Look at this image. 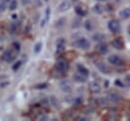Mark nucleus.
Returning <instances> with one entry per match:
<instances>
[{
	"label": "nucleus",
	"mask_w": 130,
	"mask_h": 121,
	"mask_svg": "<svg viewBox=\"0 0 130 121\" xmlns=\"http://www.w3.org/2000/svg\"><path fill=\"white\" fill-rule=\"evenodd\" d=\"M108 27H109V29H110L112 33H114V34H118V33H120V29H121L120 23H119L117 20H115V19L109 21V23H108Z\"/></svg>",
	"instance_id": "obj_5"
},
{
	"label": "nucleus",
	"mask_w": 130,
	"mask_h": 121,
	"mask_svg": "<svg viewBox=\"0 0 130 121\" xmlns=\"http://www.w3.org/2000/svg\"><path fill=\"white\" fill-rule=\"evenodd\" d=\"M108 98H109V100H110L112 103H115V104H116V103H119V102L122 100L121 96H120L119 94H117V93H114V92L109 93Z\"/></svg>",
	"instance_id": "obj_8"
},
{
	"label": "nucleus",
	"mask_w": 130,
	"mask_h": 121,
	"mask_svg": "<svg viewBox=\"0 0 130 121\" xmlns=\"http://www.w3.org/2000/svg\"><path fill=\"white\" fill-rule=\"evenodd\" d=\"M95 67L99 69V71H101L102 73H105V74H107V73H109V71H110V69H109V67L104 63V62H102V61H100V62H96V64H95Z\"/></svg>",
	"instance_id": "obj_10"
},
{
	"label": "nucleus",
	"mask_w": 130,
	"mask_h": 121,
	"mask_svg": "<svg viewBox=\"0 0 130 121\" xmlns=\"http://www.w3.org/2000/svg\"><path fill=\"white\" fill-rule=\"evenodd\" d=\"M9 2L10 0H0V11H4L7 8V5Z\"/></svg>",
	"instance_id": "obj_18"
},
{
	"label": "nucleus",
	"mask_w": 130,
	"mask_h": 121,
	"mask_svg": "<svg viewBox=\"0 0 130 121\" xmlns=\"http://www.w3.org/2000/svg\"><path fill=\"white\" fill-rule=\"evenodd\" d=\"M17 53H18V51L13 47V48H11V49L6 50V51L3 53L2 59H3L5 62H7V63H11V62H13V61L16 59Z\"/></svg>",
	"instance_id": "obj_1"
},
{
	"label": "nucleus",
	"mask_w": 130,
	"mask_h": 121,
	"mask_svg": "<svg viewBox=\"0 0 130 121\" xmlns=\"http://www.w3.org/2000/svg\"><path fill=\"white\" fill-rule=\"evenodd\" d=\"M70 6H71V4H70V2L69 1H63V2H61L60 4H59V7H58V9H59V11H66V10H68L69 8H70Z\"/></svg>",
	"instance_id": "obj_14"
},
{
	"label": "nucleus",
	"mask_w": 130,
	"mask_h": 121,
	"mask_svg": "<svg viewBox=\"0 0 130 121\" xmlns=\"http://www.w3.org/2000/svg\"><path fill=\"white\" fill-rule=\"evenodd\" d=\"M56 69H57L58 72H60L62 74L67 72V70H68V62H67V60L63 59V58L58 59V61L56 63Z\"/></svg>",
	"instance_id": "obj_2"
},
{
	"label": "nucleus",
	"mask_w": 130,
	"mask_h": 121,
	"mask_svg": "<svg viewBox=\"0 0 130 121\" xmlns=\"http://www.w3.org/2000/svg\"><path fill=\"white\" fill-rule=\"evenodd\" d=\"M16 22H17V21H14V22L11 24V28H10V29H11V33H14V32L17 29V27H18V23H16Z\"/></svg>",
	"instance_id": "obj_24"
},
{
	"label": "nucleus",
	"mask_w": 130,
	"mask_h": 121,
	"mask_svg": "<svg viewBox=\"0 0 130 121\" xmlns=\"http://www.w3.org/2000/svg\"><path fill=\"white\" fill-rule=\"evenodd\" d=\"M108 61H109V63H111V64H113L115 66H122V65H124L123 59L120 56H118V55H111V56H109Z\"/></svg>",
	"instance_id": "obj_4"
},
{
	"label": "nucleus",
	"mask_w": 130,
	"mask_h": 121,
	"mask_svg": "<svg viewBox=\"0 0 130 121\" xmlns=\"http://www.w3.org/2000/svg\"><path fill=\"white\" fill-rule=\"evenodd\" d=\"M112 45L117 50H123L124 49V42H123V40L121 38H116L115 40H113Z\"/></svg>",
	"instance_id": "obj_7"
},
{
	"label": "nucleus",
	"mask_w": 130,
	"mask_h": 121,
	"mask_svg": "<svg viewBox=\"0 0 130 121\" xmlns=\"http://www.w3.org/2000/svg\"><path fill=\"white\" fill-rule=\"evenodd\" d=\"M104 39H105V36H104L103 34H100V33L92 36V40L95 41V42H101V41H103Z\"/></svg>",
	"instance_id": "obj_19"
},
{
	"label": "nucleus",
	"mask_w": 130,
	"mask_h": 121,
	"mask_svg": "<svg viewBox=\"0 0 130 121\" xmlns=\"http://www.w3.org/2000/svg\"><path fill=\"white\" fill-rule=\"evenodd\" d=\"M76 68H77V71H78V72H80L81 74H83V75H85V76H88V74H89L88 69H87L84 65H82V64H77Z\"/></svg>",
	"instance_id": "obj_15"
},
{
	"label": "nucleus",
	"mask_w": 130,
	"mask_h": 121,
	"mask_svg": "<svg viewBox=\"0 0 130 121\" xmlns=\"http://www.w3.org/2000/svg\"><path fill=\"white\" fill-rule=\"evenodd\" d=\"M8 7H9V10H15L17 8V1L16 0H11Z\"/></svg>",
	"instance_id": "obj_21"
},
{
	"label": "nucleus",
	"mask_w": 130,
	"mask_h": 121,
	"mask_svg": "<svg viewBox=\"0 0 130 121\" xmlns=\"http://www.w3.org/2000/svg\"><path fill=\"white\" fill-rule=\"evenodd\" d=\"M89 90L93 94H98L101 92V85L96 81H91L89 83Z\"/></svg>",
	"instance_id": "obj_11"
},
{
	"label": "nucleus",
	"mask_w": 130,
	"mask_h": 121,
	"mask_svg": "<svg viewBox=\"0 0 130 121\" xmlns=\"http://www.w3.org/2000/svg\"><path fill=\"white\" fill-rule=\"evenodd\" d=\"M76 23H75V25H73V26H78V25H80V23H79V19H75L74 20Z\"/></svg>",
	"instance_id": "obj_31"
},
{
	"label": "nucleus",
	"mask_w": 130,
	"mask_h": 121,
	"mask_svg": "<svg viewBox=\"0 0 130 121\" xmlns=\"http://www.w3.org/2000/svg\"><path fill=\"white\" fill-rule=\"evenodd\" d=\"M64 50V40H59L57 43V53H61Z\"/></svg>",
	"instance_id": "obj_17"
},
{
	"label": "nucleus",
	"mask_w": 130,
	"mask_h": 121,
	"mask_svg": "<svg viewBox=\"0 0 130 121\" xmlns=\"http://www.w3.org/2000/svg\"><path fill=\"white\" fill-rule=\"evenodd\" d=\"M42 47H43L42 43H37L35 45V47H34V52L35 53H40V51L42 50Z\"/></svg>",
	"instance_id": "obj_23"
},
{
	"label": "nucleus",
	"mask_w": 130,
	"mask_h": 121,
	"mask_svg": "<svg viewBox=\"0 0 130 121\" xmlns=\"http://www.w3.org/2000/svg\"><path fill=\"white\" fill-rule=\"evenodd\" d=\"M81 103H82L81 99H76V100H75V102H74V105H75V106H78V105H80Z\"/></svg>",
	"instance_id": "obj_28"
},
{
	"label": "nucleus",
	"mask_w": 130,
	"mask_h": 121,
	"mask_svg": "<svg viewBox=\"0 0 130 121\" xmlns=\"http://www.w3.org/2000/svg\"><path fill=\"white\" fill-rule=\"evenodd\" d=\"M99 1H107V0H99Z\"/></svg>",
	"instance_id": "obj_33"
},
{
	"label": "nucleus",
	"mask_w": 130,
	"mask_h": 121,
	"mask_svg": "<svg viewBox=\"0 0 130 121\" xmlns=\"http://www.w3.org/2000/svg\"><path fill=\"white\" fill-rule=\"evenodd\" d=\"M45 1H48V0H45Z\"/></svg>",
	"instance_id": "obj_34"
},
{
	"label": "nucleus",
	"mask_w": 130,
	"mask_h": 121,
	"mask_svg": "<svg viewBox=\"0 0 130 121\" xmlns=\"http://www.w3.org/2000/svg\"><path fill=\"white\" fill-rule=\"evenodd\" d=\"M99 102H100L102 105H106V104H108V101H106V99H100Z\"/></svg>",
	"instance_id": "obj_29"
},
{
	"label": "nucleus",
	"mask_w": 130,
	"mask_h": 121,
	"mask_svg": "<svg viewBox=\"0 0 130 121\" xmlns=\"http://www.w3.org/2000/svg\"><path fill=\"white\" fill-rule=\"evenodd\" d=\"M86 78H87V76L81 74V73L78 72V71L73 75V79H74L76 82H84V81L86 80Z\"/></svg>",
	"instance_id": "obj_12"
},
{
	"label": "nucleus",
	"mask_w": 130,
	"mask_h": 121,
	"mask_svg": "<svg viewBox=\"0 0 130 121\" xmlns=\"http://www.w3.org/2000/svg\"><path fill=\"white\" fill-rule=\"evenodd\" d=\"M128 34H129V35H130V24H129V25H128Z\"/></svg>",
	"instance_id": "obj_32"
},
{
	"label": "nucleus",
	"mask_w": 130,
	"mask_h": 121,
	"mask_svg": "<svg viewBox=\"0 0 130 121\" xmlns=\"http://www.w3.org/2000/svg\"><path fill=\"white\" fill-rule=\"evenodd\" d=\"M20 1H21V3H22L23 5H27V4L30 3V0H20Z\"/></svg>",
	"instance_id": "obj_30"
},
{
	"label": "nucleus",
	"mask_w": 130,
	"mask_h": 121,
	"mask_svg": "<svg viewBox=\"0 0 130 121\" xmlns=\"http://www.w3.org/2000/svg\"><path fill=\"white\" fill-rule=\"evenodd\" d=\"M21 64H22V61H20V60L16 61V62H15V63L12 65V70H13V71H17V70L20 68Z\"/></svg>",
	"instance_id": "obj_22"
},
{
	"label": "nucleus",
	"mask_w": 130,
	"mask_h": 121,
	"mask_svg": "<svg viewBox=\"0 0 130 121\" xmlns=\"http://www.w3.org/2000/svg\"><path fill=\"white\" fill-rule=\"evenodd\" d=\"M47 86H48V84H47V83H41V84L36 85V88H46Z\"/></svg>",
	"instance_id": "obj_27"
},
{
	"label": "nucleus",
	"mask_w": 130,
	"mask_h": 121,
	"mask_svg": "<svg viewBox=\"0 0 130 121\" xmlns=\"http://www.w3.org/2000/svg\"><path fill=\"white\" fill-rule=\"evenodd\" d=\"M59 86H60L61 90L64 92V93H66V94L72 92V84H71V82H70L69 80H66V79L62 80V81L60 82Z\"/></svg>",
	"instance_id": "obj_6"
},
{
	"label": "nucleus",
	"mask_w": 130,
	"mask_h": 121,
	"mask_svg": "<svg viewBox=\"0 0 130 121\" xmlns=\"http://www.w3.org/2000/svg\"><path fill=\"white\" fill-rule=\"evenodd\" d=\"M96 50H98V52L101 53V54H106V53L108 52L109 48H108V45H107L106 43H100V44L98 45V47H96Z\"/></svg>",
	"instance_id": "obj_13"
},
{
	"label": "nucleus",
	"mask_w": 130,
	"mask_h": 121,
	"mask_svg": "<svg viewBox=\"0 0 130 121\" xmlns=\"http://www.w3.org/2000/svg\"><path fill=\"white\" fill-rule=\"evenodd\" d=\"M129 108H130V105H129Z\"/></svg>",
	"instance_id": "obj_35"
},
{
	"label": "nucleus",
	"mask_w": 130,
	"mask_h": 121,
	"mask_svg": "<svg viewBox=\"0 0 130 121\" xmlns=\"http://www.w3.org/2000/svg\"><path fill=\"white\" fill-rule=\"evenodd\" d=\"M75 45L81 50H87L90 47V42L85 38H79L78 40L75 41Z\"/></svg>",
	"instance_id": "obj_3"
},
{
	"label": "nucleus",
	"mask_w": 130,
	"mask_h": 121,
	"mask_svg": "<svg viewBox=\"0 0 130 121\" xmlns=\"http://www.w3.org/2000/svg\"><path fill=\"white\" fill-rule=\"evenodd\" d=\"M120 17L122 19H127L130 17V8H124L120 11Z\"/></svg>",
	"instance_id": "obj_16"
},
{
	"label": "nucleus",
	"mask_w": 130,
	"mask_h": 121,
	"mask_svg": "<svg viewBox=\"0 0 130 121\" xmlns=\"http://www.w3.org/2000/svg\"><path fill=\"white\" fill-rule=\"evenodd\" d=\"M103 6L101 5V4H95L94 6H93V11L95 12V13H98V14H102L103 13Z\"/></svg>",
	"instance_id": "obj_20"
},
{
	"label": "nucleus",
	"mask_w": 130,
	"mask_h": 121,
	"mask_svg": "<svg viewBox=\"0 0 130 121\" xmlns=\"http://www.w3.org/2000/svg\"><path fill=\"white\" fill-rule=\"evenodd\" d=\"M75 12L79 16H85L87 13V8L84 5H76L75 6Z\"/></svg>",
	"instance_id": "obj_9"
},
{
	"label": "nucleus",
	"mask_w": 130,
	"mask_h": 121,
	"mask_svg": "<svg viewBox=\"0 0 130 121\" xmlns=\"http://www.w3.org/2000/svg\"><path fill=\"white\" fill-rule=\"evenodd\" d=\"M85 27H86V29H87V31H91V28H92V24H91V21H89V20H86V21H85Z\"/></svg>",
	"instance_id": "obj_25"
},
{
	"label": "nucleus",
	"mask_w": 130,
	"mask_h": 121,
	"mask_svg": "<svg viewBox=\"0 0 130 121\" xmlns=\"http://www.w3.org/2000/svg\"><path fill=\"white\" fill-rule=\"evenodd\" d=\"M124 82H125V84H126L127 86H130V74H128V75L125 76Z\"/></svg>",
	"instance_id": "obj_26"
}]
</instances>
